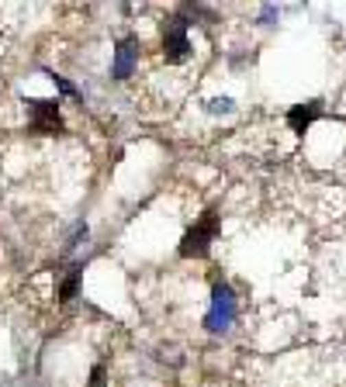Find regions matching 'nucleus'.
I'll list each match as a JSON object with an SVG mask.
<instances>
[{
  "label": "nucleus",
  "mask_w": 346,
  "mask_h": 387,
  "mask_svg": "<svg viewBox=\"0 0 346 387\" xmlns=\"http://www.w3.org/2000/svg\"><path fill=\"white\" fill-rule=\"evenodd\" d=\"M235 290L225 283V280H215V287H211V308H208V315H205V329L211 332V336H222V332H229L232 329V322H235Z\"/></svg>",
  "instance_id": "nucleus-1"
},
{
  "label": "nucleus",
  "mask_w": 346,
  "mask_h": 387,
  "mask_svg": "<svg viewBox=\"0 0 346 387\" xmlns=\"http://www.w3.org/2000/svg\"><path fill=\"white\" fill-rule=\"evenodd\" d=\"M25 108H28V118H32V132H38V135L62 132L59 101H25Z\"/></svg>",
  "instance_id": "nucleus-4"
},
{
  "label": "nucleus",
  "mask_w": 346,
  "mask_h": 387,
  "mask_svg": "<svg viewBox=\"0 0 346 387\" xmlns=\"http://www.w3.org/2000/svg\"><path fill=\"white\" fill-rule=\"evenodd\" d=\"M86 232H91L86 225H76V232H73V235H69V242H66V253H73V249H76V246L86 239Z\"/></svg>",
  "instance_id": "nucleus-8"
},
{
  "label": "nucleus",
  "mask_w": 346,
  "mask_h": 387,
  "mask_svg": "<svg viewBox=\"0 0 346 387\" xmlns=\"http://www.w3.org/2000/svg\"><path fill=\"white\" fill-rule=\"evenodd\" d=\"M139 52H142L139 38H122V42L115 45V62H111V76H115V80H128V76L135 73V59H139Z\"/></svg>",
  "instance_id": "nucleus-5"
},
{
  "label": "nucleus",
  "mask_w": 346,
  "mask_h": 387,
  "mask_svg": "<svg viewBox=\"0 0 346 387\" xmlns=\"http://www.w3.org/2000/svg\"><path fill=\"white\" fill-rule=\"evenodd\" d=\"M80 273H83L80 266L69 270V277H66V283H62V290H59V298H62V301H73V298H76V290H80Z\"/></svg>",
  "instance_id": "nucleus-7"
},
{
  "label": "nucleus",
  "mask_w": 346,
  "mask_h": 387,
  "mask_svg": "<svg viewBox=\"0 0 346 387\" xmlns=\"http://www.w3.org/2000/svg\"><path fill=\"white\" fill-rule=\"evenodd\" d=\"M187 21L177 14V18H170L166 25H163V56L170 59V62H184L187 56H191V38H187Z\"/></svg>",
  "instance_id": "nucleus-3"
},
{
  "label": "nucleus",
  "mask_w": 346,
  "mask_h": 387,
  "mask_svg": "<svg viewBox=\"0 0 346 387\" xmlns=\"http://www.w3.org/2000/svg\"><path fill=\"white\" fill-rule=\"evenodd\" d=\"M52 80L59 83V90H62V93H69V97H76V101H80V90H76V86H73L66 76H56V73H52Z\"/></svg>",
  "instance_id": "nucleus-9"
},
{
  "label": "nucleus",
  "mask_w": 346,
  "mask_h": 387,
  "mask_svg": "<svg viewBox=\"0 0 346 387\" xmlns=\"http://www.w3.org/2000/svg\"><path fill=\"white\" fill-rule=\"evenodd\" d=\"M215 235H218V215H215V211H205V215L187 228V235H184V242H181V256H184V259H191V256H208Z\"/></svg>",
  "instance_id": "nucleus-2"
},
{
  "label": "nucleus",
  "mask_w": 346,
  "mask_h": 387,
  "mask_svg": "<svg viewBox=\"0 0 346 387\" xmlns=\"http://www.w3.org/2000/svg\"><path fill=\"white\" fill-rule=\"evenodd\" d=\"M104 384V366H94V373H91V387H101Z\"/></svg>",
  "instance_id": "nucleus-11"
},
{
  "label": "nucleus",
  "mask_w": 346,
  "mask_h": 387,
  "mask_svg": "<svg viewBox=\"0 0 346 387\" xmlns=\"http://www.w3.org/2000/svg\"><path fill=\"white\" fill-rule=\"evenodd\" d=\"M208 108H211L215 115H229V111H232V101H211Z\"/></svg>",
  "instance_id": "nucleus-10"
},
{
  "label": "nucleus",
  "mask_w": 346,
  "mask_h": 387,
  "mask_svg": "<svg viewBox=\"0 0 346 387\" xmlns=\"http://www.w3.org/2000/svg\"><path fill=\"white\" fill-rule=\"evenodd\" d=\"M319 111H322V104H319V101L298 104V108H291V111H288V125H291V128L301 135V132H305V128H308V125L319 118Z\"/></svg>",
  "instance_id": "nucleus-6"
}]
</instances>
